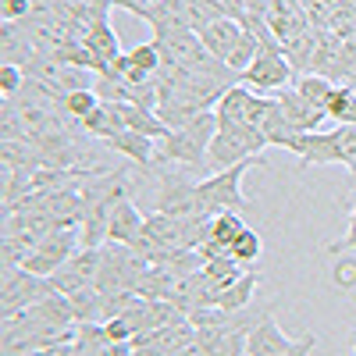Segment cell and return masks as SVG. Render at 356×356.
I'll use <instances>...</instances> for the list:
<instances>
[{
  "label": "cell",
  "mask_w": 356,
  "mask_h": 356,
  "mask_svg": "<svg viewBox=\"0 0 356 356\" xmlns=\"http://www.w3.org/2000/svg\"><path fill=\"white\" fill-rule=\"evenodd\" d=\"M218 129H221L218 111L196 114L193 122H186L182 129H171L168 139L157 143L154 164H182V168L196 171L200 178H207V171H211V161H207V154H211V143H214Z\"/></svg>",
  "instance_id": "1"
},
{
  "label": "cell",
  "mask_w": 356,
  "mask_h": 356,
  "mask_svg": "<svg viewBox=\"0 0 356 356\" xmlns=\"http://www.w3.org/2000/svg\"><path fill=\"white\" fill-rule=\"evenodd\" d=\"M300 164H353L356 161V125H339L335 132H303L292 143Z\"/></svg>",
  "instance_id": "2"
},
{
  "label": "cell",
  "mask_w": 356,
  "mask_h": 356,
  "mask_svg": "<svg viewBox=\"0 0 356 356\" xmlns=\"http://www.w3.org/2000/svg\"><path fill=\"white\" fill-rule=\"evenodd\" d=\"M267 150V139L257 125H221L214 143H211V171H225V168H235L243 161H253V157H264Z\"/></svg>",
  "instance_id": "3"
},
{
  "label": "cell",
  "mask_w": 356,
  "mask_h": 356,
  "mask_svg": "<svg viewBox=\"0 0 356 356\" xmlns=\"http://www.w3.org/2000/svg\"><path fill=\"white\" fill-rule=\"evenodd\" d=\"M314 346H317V335H310V332L300 339H289L278 328V321H271V307H267L246 339V356H310Z\"/></svg>",
  "instance_id": "4"
},
{
  "label": "cell",
  "mask_w": 356,
  "mask_h": 356,
  "mask_svg": "<svg viewBox=\"0 0 356 356\" xmlns=\"http://www.w3.org/2000/svg\"><path fill=\"white\" fill-rule=\"evenodd\" d=\"M4 292H0V307H4V317L25 310V307H36L40 300H47V296L54 292L50 278L43 275H33L25 271V267H4V285H0Z\"/></svg>",
  "instance_id": "5"
},
{
  "label": "cell",
  "mask_w": 356,
  "mask_h": 356,
  "mask_svg": "<svg viewBox=\"0 0 356 356\" xmlns=\"http://www.w3.org/2000/svg\"><path fill=\"white\" fill-rule=\"evenodd\" d=\"M275 97H260V93H250V86H232L228 93L221 97V104L214 107L218 111V122L221 125H260L264 114L271 111Z\"/></svg>",
  "instance_id": "6"
},
{
  "label": "cell",
  "mask_w": 356,
  "mask_h": 356,
  "mask_svg": "<svg viewBox=\"0 0 356 356\" xmlns=\"http://www.w3.org/2000/svg\"><path fill=\"white\" fill-rule=\"evenodd\" d=\"M82 246V239H79V228H61V232H50V235H43V239L36 243V253H33V260L25 264V271H33V275H43V278H50L57 267H65L68 260H72V253Z\"/></svg>",
  "instance_id": "7"
},
{
  "label": "cell",
  "mask_w": 356,
  "mask_h": 356,
  "mask_svg": "<svg viewBox=\"0 0 356 356\" xmlns=\"http://www.w3.org/2000/svg\"><path fill=\"white\" fill-rule=\"evenodd\" d=\"M97 278H100V250H86V246H79L75 253H72V260L65 264V267H57V271L50 275V285L57 289V292H75V289H86V285H97Z\"/></svg>",
  "instance_id": "8"
},
{
  "label": "cell",
  "mask_w": 356,
  "mask_h": 356,
  "mask_svg": "<svg viewBox=\"0 0 356 356\" xmlns=\"http://www.w3.org/2000/svg\"><path fill=\"white\" fill-rule=\"evenodd\" d=\"M132 346L150 356H178L182 349L196 346V328L186 321V324H168V328H154V332H139Z\"/></svg>",
  "instance_id": "9"
},
{
  "label": "cell",
  "mask_w": 356,
  "mask_h": 356,
  "mask_svg": "<svg viewBox=\"0 0 356 356\" xmlns=\"http://www.w3.org/2000/svg\"><path fill=\"white\" fill-rule=\"evenodd\" d=\"M275 100H278V107L289 114V122L300 129V132H317V125L321 122H328V114H324L321 107H314L300 89L296 86H285V89H278L275 93Z\"/></svg>",
  "instance_id": "10"
},
{
  "label": "cell",
  "mask_w": 356,
  "mask_h": 356,
  "mask_svg": "<svg viewBox=\"0 0 356 356\" xmlns=\"http://www.w3.org/2000/svg\"><path fill=\"white\" fill-rule=\"evenodd\" d=\"M200 43L211 50L218 61H228V54L235 50V43H239L243 36V22H235V18H214V22H207L200 29Z\"/></svg>",
  "instance_id": "11"
},
{
  "label": "cell",
  "mask_w": 356,
  "mask_h": 356,
  "mask_svg": "<svg viewBox=\"0 0 356 356\" xmlns=\"http://www.w3.org/2000/svg\"><path fill=\"white\" fill-rule=\"evenodd\" d=\"M107 146H111L114 154L129 157L139 171H150V164L157 157V139L143 136V132H132V129H125V132H118L114 139H107Z\"/></svg>",
  "instance_id": "12"
},
{
  "label": "cell",
  "mask_w": 356,
  "mask_h": 356,
  "mask_svg": "<svg viewBox=\"0 0 356 356\" xmlns=\"http://www.w3.org/2000/svg\"><path fill=\"white\" fill-rule=\"evenodd\" d=\"M143 225L146 218L139 214V207L132 200H122L111 214V225H107V243H125V246H136V239L143 235Z\"/></svg>",
  "instance_id": "13"
},
{
  "label": "cell",
  "mask_w": 356,
  "mask_h": 356,
  "mask_svg": "<svg viewBox=\"0 0 356 356\" xmlns=\"http://www.w3.org/2000/svg\"><path fill=\"white\" fill-rule=\"evenodd\" d=\"M86 47L97 54V75H107L111 72V65L122 57V47H118V33H114V25L107 22V18H100V22H93V29H89V36H86Z\"/></svg>",
  "instance_id": "14"
},
{
  "label": "cell",
  "mask_w": 356,
  "mask_h": 356,
  "mask_svg": "<svg viewBox=\"0 0 356 356\" xmlns=\"http://www.w3.org/2000/svg\"><path fill=\"white\" fill-rule=\"evenodd\" d=\"M50 232H61V228H57V221L47 211H11V214H4V239L8 235H36V239H43Z\"/></svg>",
  "instance_id": "15"
},
{
  "label": "cell",
  "mask_w": 356,
  "mask_h": 356,
  "mask_svg": "<svg viewBox=\"0 0 356 356\" xmlns=\"http://www.w3.org/2000/svg\"><path fill=\"white\" fill-rule=\"evenodd\" d=\"M33 54H36V47L29 43V36L22 33V25L18 22H4V29H0V61L25 68L29 61H33Z\"/></svg>",
  "instance_id": "16"
},
{
  "label": "cell",
  "mask_w": 356,
  "mask_h": 356,
  "mask_svg": "<svg viewBox=\"0 0 356 356\" xmlns=\"http://www.w3.org/2000/svg\"><path fill=\"white\" fill-rule=\"evenodd\" d=\"M260 132H264V139H267V146H285V150H292V143L300 139L303 132L296 129L292 122H289V114L278 107V100L271 104V111L264 114V122L257 125Z\"/></svg>",
  "instance_id": "17"
},
{
  "label": "cell",
  "mask_w": 356,
  "mask_h": 356,
  "mask_svg": "<svg viewBox=\"0 0 356 356\" xmlns=\"http://www.w3.org/2000/svg\"><path fill=\"white\" fill-rule=\"evenodd\" d=\"M324 114L328 122H339V125H356V86L342 82L332 89L328 104H324Z\"/></svg>",
  "instance_id": "18"
},
{
  "label": "cell",
  "mask_w": 356,
  "mask_h": 356,
  "mask_svg": "<svg viewBox=\"0 0 356 356\" xmlns=\"http://www.w3.org/2000/svg\"><path fill=\"white\" fill-rule=\"evenodd\" d=\"M257 285H260V275H257V267H253V271H246L239 282H232V285L221 292L218 307H221V310H228V314L246 310V307H250V300H253V292H257Z\"/></svg>",
  "instance_id": "19"
},
{
  "label": "cell",
  "mask_w": 356,
  "mask_h": 356,
  "mask_svg": "<svg viewBox=\"0 0 356 356\" xmlns=\"http://www.w3.org/2000/svg\"><path fill=\"white\" fill-rule=\"evenodd\" d=\"M68 300H72V307H75V317H79V324H86V321H104V317H100V307H104V292H100L97 285H86V289H75V292H68Z\"/></svg>",
  "instance_id": "20"
},
{
  "label": "cell",
  "mask_w": 356,
  "mask_h": 356,
  "mask_svg": "<svg viewBox=\"0 0 356 356\" xmlns=\"http://www.w3.org/2000/svg\"><path fill=\"white\" fill-rule=\"evenodd\" d=\"M260 253H264L260 235L246 225V228L239 232V239L232 243V260H235V264H243V271H253V264L260 260Z\"/></svg>",
  "instance_id": "21"
},
{
  "label": "cell",
  "mask_w": 356,
  "mask_h": 356,
  "mask_svg": "<svg viewBox=\"0 0 356 356\" xmlns=\"http://www.w3.org/2000/svg\"><path fill=\"white\" fill-rule=\"evenodd\" d=\"M300 93L314 104V107H321L324 111V104H328V97H332V89H335V82L332 79H324V75H317V72H307V75H296V82H292Z\"/></svg>",
  "instance_id": "22"
},
{
  "label": "cell",
  "mask_w": 356,
  "mask_h": 356,
  "mask_svg": "<svg viewBox=\"0 0 356 356\" xmlns=\"http://www.w3.org/2000/svg\"><path fill=\"white\" fill-rule=\"evenodd\" d=\"M257 54H260V40H257V33H250V29H243V36H239V43H235V50L228 54V68L235 72V75H243L253 61H257Z\"/></svg>",
  "instance_id": "23"
},
{
  "label": "cell",
  "mask_w": 356,
  "mask_h": 356,
  "mask_svg": "<svg viewBox=\"0 0 356 356\" xmlns=\"http://www.w3.org/2000/svg\"><path fill=\"white\" fill-rule=\"evenodd\" d=\"M36 235H8L4 239V267H25L36 253Z\"/></svg>",
  "instance_id": "24"
},
{
  "label": "cell",
  "mask_w": 356,
  "mask_h": 356,
  "mask_svg": "<svg viewBox=\"0 0 356 356\" xmlns=\"http://www.w3.org/2000/svg\"><path fill=\"white\" fill-rule=\"evenodd\" d=\"M97 72L89 68H75V65H61L57 72V89H65V93H79V89H97Z\"/></svg>",
  "instance_id": "25"
},
{
  "label": "cell",
  "mask_w": 356,
  "mask_h": 356,
  "mask_svg": "<svg viewBox=\"0 0 356 356\" xmlns=\"http://www.w3.org/2000/svg\"><path fill=\"white\" fill-rule=\"evenodd\" d=\"M100 107V97H97V89H79V93H65V104L61 111L68 118H75V122H82V118H89Z\"/></svg>",
  "instance_id": "26"
},
{
  "label": "cell",
  "mask_w": 356,
  "mask_h": 356,
  "mask_svg": "<svg viewBox=\"0 0 356 356\" xmlns=\"http://www.w3.org/2000/svg\"><path fill=\"white\" fill-rule=\"evenodd\" d=\"M203 271L211 275L214 282H221L225 289L246 275V271H243V264H235V260H232V253H228V257H214V260H207V264H203Z\"/></svg>",
  "instance_id": "27"
},
{
  "label": "cell",
  "mask_w": 356,
  "mask_h": 356,
  "mask_svg": "<svg viewBox=\"0 0 356 356\" xmlns=\"http://www.w3.org/2000/svg\"><path fill=\"white\" fill-rule=\"evenodd\" d=\"M129 57H132V65H136V68H143L146 75H154V79H157V72H161V65H164V57H161V50H157V43H154V40H150V43L132 47V50H129Z\"/></svg>",
  "instance_id": "28"
},
{
  "label": "cell",
  "mask_w": 356,
  "mask_h": 356,
  "mask_svg": "<svg viewBox=\"0 0 356 356\" xmlns=\"http://www.w3.org/2000/svg\"><path fill=\"white\" fill-rule=\"evenodd\" d=\"M25 86V72L18 65H0V93L4 97H18Z\"/></svg>",
  "instance_id": "29"
},
{
  "label": "cell",
  "mask_w": 356,
  "mask_h": 356,
  "mask_svg": "<svg viewBox=\"0 0 356 356\" xmlns=\"http://www.w3.org/2000/svg\"><path fill=\"white\" fill-rule=\"evenodd\" d=\"M33 11H36L33 0H0V15H4V22H25Z\"/></svg>",
  "instance_id": "30"
},
{
  "label": "cell",
  "mask_w": 356,
  "mask_h": 356,
  "mask_svg": "<svg viewBox=\"0 0 356 356\" xmlns=\"http://www.w3.org/2000/svg\"><path fill=\"white\" fill-rule=\"evenodd\" d=\"M335 285H339L342 292H353V289H356V260H353V257L335 260Z\"/></svg>",
  "instance_id": "31"
},
{
  "label": "cell",
  "mask_w": 356,
  "mask_h": 356,
  "mask_svg": "<svg viewBox=\"0 0 356 356\" xmlns=\"http://www.w3.org/2000/svg\"><path fill=\"white\" fill-rule=\"evenodd\" d=\"M349 250H356V200H353V207H349V232L328 246V253H332V257H342V253H349Z\"/></svg>",
  "instance_id": "32"
},
{
  "label": "cell",
  "mask_w": 356,
  "mask_h": 356,
  "mask_svg": "<svg viewBox=\"0 0 356 356\" xmlns=\"http://www.w3.org/2000/svg\"><path fill=\"white\" fill-rule=\"evenodd\" d=\"M104 324H107V339H111V342H132V339H136L132 324H129L125 317H114V321H104Z\"/></svg>",
  "instance_id": "33"
},
{
  "label": "cell",
  "mask_w": 356,
  "mask_h": 356,
  "mask_svg": "<svg viewBox=\"0 0 356 356\" xmlns=\"http://www.w3.org/2000/svg\"><path fill=\"white\" fill-rule=\"evenodd\" d=\"M132 356H150V353H143V349H136V353H132Z\"/></svg>",
  "instance_id": "34"
},
{
  "label": "cell",
  "mask_w": 356,
  "mask_h": 356,
  "mask_svg": "<svg viewBox=\"0 0 356 356\" xmlns=\"http://www.w3.org/2000/svg\"><path fill=\"white\" fill-rule=\"evenodd\" d=\"M353 353H356V332H353Z\"/></svg>",
  "instance_id": "35"
},
{
  "label": "cell",
  "mask_w": 356,
  "mask_h": 356,
  "mask_svg": "<svg viewBox=\"0 0 356 356\" xmlns=\"http://www.w3.org/2000/svg\"><path fill=\"white\" fill-rule=\"evenodd\" d=\"M353 4H356V0H353Z\"/></svg>",
  "instance_id": "36"
}]
</instances>
